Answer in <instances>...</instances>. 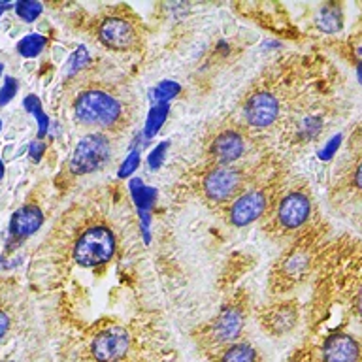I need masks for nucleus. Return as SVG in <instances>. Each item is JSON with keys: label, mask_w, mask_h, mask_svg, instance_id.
Returning a JSON list of instances; mask_svg holds the SVG:
<instances>
[{"label": "nucleus", "mask_w": 362, "mask_h": 362, "mask_svg": "<svg viewBox=\"0 0 362 362\" xmlns=\"http://www.w3.org/2000/svg\"><path fill=\"white\" fill-rule=\"evenodd\" d=\"M23 106L27 110L30 115H34V119L38 121V138H44L47 134V127H49V119L42 110V102L36 95H28L25 96V100H23Z\"/></svg>", "instance_id": "19"}, {"label": "nucleus", "mask_w": 362, "mask_h": 362, "mask_svg": "<svg viewBox=\"0 0 362 362\" xmlns=\"http://www.w3.org/2000/svg\"><path fill=\"white\" fill-rule=\"evenodd\" d=\"M296 319H298V313L293 304H277L262 313V325L268 334H274V336H281L293 330Z\"/></svg>", "instance_id": "14"}, {"label": "nucleus", "mask_w": 362, "mask_h": 362, "mask_svg": "<svg viewBox=\"0 0 362 362\" xmlns=\"http://www.w3.org/2000/svg\"><path fill=\"white\" fill-rule=\"evenodd\" d=\"M180 90H181L180 83L166 79V81H160L157 87H153L149 96H151L153 100L157 102V104H168L172 98H175V96L180 95Z\"/></svg>", "instance_id": "21"}, {"label": "nucleus", "mask_w": 362, "mask_h": 362, "mask_svg": "<svg viewBox=\"0 0 362 362\" xmlns=\"http://www.w3.org/2000/svg\"><path fill=\"white\" fill-rule=\"evenodd\" d=\"M42 10H44V6L36 2V0H19V2H16V13L27 23L36 21Z\"/></svg>", "instance_id": "22"}, {"label": "nucleus", "mask_w": 362, "mask_h": 362, "mask_svg": "<svg viewBox=\"0 0 362 362\" xmlns=\"http://www.w3.org/2000/svg\"><path fill=\"white\" fill-rule=\"evenodd\" d=\"M115 242L117 240H115V234H113L110 226H89L76 240L72 257L83 268H93V266L104 264L115 253Z\"/></svg>", "instance_id": "2"}, {"label": "nucleus", "mask_w": 362, "mask_h": 362, "mask_svg": "<svg viewBox=\"0 0 362 362\" xmlns=\"http://www.w3.org/2000/svg\"><path fill=\"white\" fill-rule=\"evenodd\" d=\"M353 47H355V53H356V57H358V59H361V62H362V42H361V44L353 45Z\"/></svg>", "instance_id": "32"}, {"label": "nucleus", "mask_w": 362, "mask_h": 362, "mask_svg": "<svg viewBox=\"0 0 362 362\" xmlns=\"http://www.w3.org/2000/svg\"><path fill=\"white\" fill-rule=\"evenodd\" d=\"M8 328H10V319L6 315L4 311H0V339L4 338L6 332H8Z\"/></svg>", "instance_id": "29"}, {"label": "nucleus", "mask_w": 362, "mask_h": 362, "mask_svg": "<svg viewBox=\"0 0 362 362\" xmlns=\"http://www.w3.org/2000/svg\"><path fill=\"white\" fill-rule=\"evenodd\" d=\"M130 194L134 200L138 211H149L157 202V191L153 187H147L146 183L138 177H132L129 183Z\"/></svg>", "instance_id": "15"}, {"label": "nucleus", "mask_w": 362, "mask_h": 362, "mask_svg": "<svg viewBox=\"0 0 362 362\" xmlns=\"http://www.w3.org/2000/svg\"><path fill=\"white\" fill-rule=\"evenodd\" d=\"M266 208H268V194L260 189H253L234 198L228 209V219L234 226H247L259 219Z\"/></svg>", "instance_id": "9"}, {"label": "nucleus", "mask_w": 362, "mask_h": 362, "mask_svg": "<svg viewBox=\"0 0 362 362\" xmlns=\"http://www.w3.org/2000/svg\"><path fill=\"white\" fill-rule=\"evenodd\" d=\"M170 113V104H155L151 106L149 113H147L146 127H144V136L146 138H153L157 136V132L163 129L164 121L168 117Z\"/></svg>", "instance_id": "17"}, {"label": "nucleus", "mask_w": 362, "mask_h": 362, "mask_svg": "<svg viewBox=\"0 0 362 362\" xmlns=\"http://www.w3.org/2000/svg\"><path fill=\"white\" fill-rule=\"evenodd\" d=\"M319 129H321V121L315 117H308L300 124V134L311 138V136H317Z\"/></svg>", "instance_id": "26"}, {"label": "nucleus", "mask_w": 362, "mask_h": 362, "mask_svg": "<svg viewBox=\"0 0 362 362\" xmlns=\"http://www.w3.org/2000/svg\"><path fill=\"white\" fill-rule=\"evenodd\" d=\"M4 177V163H2V158H0V180Z\"/></svg>", "instance_id": "34"}, {"label": "nucleus", "mask_w": 362, "mask_h": 362, "mask_svg": "<svg viewBox=\"0 0 362 362\" xmlns=\"http://www.w3.org/2000/svg\"><path fill=\"white\" fill-rule=\"evenodd\" d=\"M291 362H308V361H304V358H294V361H291Z\"/></svg>", "instance_id": "36"}, {"label": "nucleus", "mask_w": 362, "mask_h": 362, "mask_svg": "<svg viewBox=\"0 0 362 362\" xmlns=\"http://www.w3.org/2000/svg\"><path fill=\"white\" fill-rule=\"evenodd\" d=\"M219 362H257V351L249 344H232L223 351Z\"/></svg>", "instance_id": "18"}, {"label": "nucleus", "mask_w": 362, "mask_h": 362, "mask_svg": "<svg viewBox=\"0 0 362 362\" xmlns=\"http://www.w3.org/2000/svg\"><path fill=\"white\" fill-rule=\"evenodd\" d=\"M339 141H341V136H336V138H334V141L332 140L328 141L327 147H325V149H322V151L319 153V157H321L322 160H328V158L332 157L334 153H336V149H338Z\"/></svg>", "instance_id": "27"}, {"label": "nucleus", "mask_w": 362, "mask_h": 362, "mask_svg": "<svg viewBox=\"0 0 362 362\" xmlns=\"http://www.w3.org/2000/svg\"><path fill=\"white\" fill-rule=\"evenodd\" d=\"M243 187L242 170L234 166H217L206 175L204 180V191L214 202H226L240 197Z\"/></svg>", "instance_id": "5"}, {"label": "nucleus", "mask_w": 362, "mask_h": 362, "mask_svg": "<svg viewBox=\"0 0 362 362\" xmlns=\"http://www.w3.org/2000/svg\"><path fill=\"white\" fill-rule=\"evenodd\" d=\"M44 225V214L38 206L27 204L21 209H17L10 221V247L13 243L23 242L25 238L33 236Z\"/></svg>", "instance_id": "11"}, {"label": "nucleus", "mask_w": 362, "mask_h": 362, "mask_svg": "<svg viewBox=\"0 0 362 362\" xmlns=\"http://www.w3.org/2000/svg\"><path fill=\"white\" fill-rule=\"evenodd\" d=\"M279 102L276 95L270 90H257L249 96L245 106H243V117L249 124H253L257 129H266L277 121L279 117Z\"/></svg>", "instance_id": "8"}, {"label": "nucleus", "mask_w": 362, "mask_h": 362, "mask_svg": "<svg viewBox=\"0 0 362 362\" xmlns=\"http://www.w3.org/2000/svg\"><path fill=\"white\" fill-rule=\"evenodd\" d=\"M17 93V81L13 78H6L2 89H0V106H6Z\"/></svg>", "instance_id": "25"}, {"label": "nucleus", "mask_w": 362, "mask_h": 362, "mask_svg": "<svg viewBox=\"0 0 362 362\" xmlns=\"http://www.w3.org/2000/svg\"><path fill=\"white\" fill-rule=\"evenodd\" d=\"M170 141H160L147 157V164H149V170H158L163 166L164 157H166V151H168Z\"/></svg>", "instance_id": "24"}, {"label": "nucleus", "mask_w": 362, "mask_h": 362, "mask_svg": "<svg viewBox=\"0 0 362 362\" xmlns=\"http://www.w3.org/2000/svg\"><path fill=\"white\" fill-rule=\"evenodd\" d=\"M245 151V140L236 130H226L211 141V157L219 166H230Z\"/></svg>", "instance_id": "12"}, {"label": "nucleus", "mask_w": 362, "mask_h": 362, "mask_svg": "<svg viewBox=\"0 0 362 362\" xmlns=\"http://www.w3.org/2000/svg\"><path fill=\"white\" fill-rule=\"evenodd\" d=\"M341 25H344V19H341L339 6H322L317 13V27L321 28L322 33H338V30H341Z\"/></svg>", "instance_id": "16"}, {"label": "nucleus", "mask_w": 362, "mask_h": 362, "mask_svg": "<svg viewBox=\"0 0 362 362\" xmlns=\"http://www.w3.org/2000/svg\"><path fill=\"white\" fill-rule=\"evenodd\" d=\"M311 214L310 197L302 191L288 192L287 197L281 198V202L276 209L277 226L285 232L296 230L304 225Z\"/></svg>", "instance_id": "7"}, {"label": "nucleus", "mask_w": 362, "mask_h": 362, "mask_svg": "<svg viewBox=\"0 0 362 362\" xmlns=\"http://www.w3.org/2000/svg\"><path fill=\"white\" fill-rule=\"evenodd\" d=\"M6 8H10V6L6 4V2H0V17H2V13H4Z\"/></svg>", "instance_id": "33"}, {"label": "nucleus", "mask_w": 362, "mask_h": 362, "mask_svg": "<svg viewBox=\"0 0 362 362\" xmlns=\"http://www.w3.org/2000/svg\"><path fill=\"white\" fill-rule=\"evenodd\" d=\"M2 70H4V64L0 62V76H2Z\"/></svg>", "instance_id": "37"}, {"label": "nucleus", "mask_w": 362, "mask_h": 362, "mask_svg": "<svg viewBox=\"0 0 362 362\" xmlns=\"http://www.w3.org/2000/svg\"><path fill=\"white\" fill-rule=\"evenodd\" d=\"M0 266H2V259H0Z\"/></svg>", "instance_id": "39"}, {"label": "nucleus", "mask_w": 362, "mask_h": 362, "mask_svg": "<svg viewBox=\"0 0 362 362\" xmlns=\"http://www.w3.org/2000/svg\"><path fill=\"white\" fill-rule=\"evenodd\" d=\"M358 81L362 83V62H358Z\"/></svg>", "instance_id": "35"}, {"label": "nucleus", "mask_w": 362, "mask_h": 362, "mask_svg": "<svg viewBox=\"0 0 362 362\" xmlns=\"http://www.w3.org/2000/svg\"><path fill=\"white\" fill-rule=\"evenodd\" d=\"M138 166H140V151H138V149H132V153H130L129 157L123 160V164H121L117 175L121 177V180L130 177V175L134 174Z\"/></svg>", "instance_id": "23"}, {"label": "nucleus", "mask_w": 362, "mask_h": 362, "mask_svg": "<svg viewBox=\"0 0 362 362\" xmlns=\"http://www.w3.org/2000/svg\"><path fill=\"white\" fill-rule=\"evenodd\" d=\"M47 44V40L42 34H28L23 40H19V44H17V51L21 53L23 57H27V59H33V57H38L42 53V49Z\"/></svg>", "instance_id": "20"}, {"label": "nucleus", "mask_w": 362, "mask_h": 362, "mask_svg": "<svg viewBox=\"0 0 362 362\" xmlns=\"http://www.w3.org/2000/svg\"><path fill=\"white\" fill-rule=\"evenodd\" d=\"M44 151H45V144H42V141H34L33 146H30V157H33L34 160H40L42 155H44Z\"/></svg>", "instance_id": "28"}, {"label": "nucleus", "mask_w": 362, "mask_h": 362, "mask_svg": "<svg viewBox=\"0 0 362 362\" xmlns=\"http://www.w3.org/2000/svg\"><path fill=\"white\" fill-rule=\"evenodd\" d=\"M355 185L358 187V191H362V160L355 170Z\"/></svg>", "instance_id": "30"}, {"label": "nucleus", "mask_w": 362, "mask_h": 362, "mask_svg": "<svg viewBox=\"0 0 362 362\" xmlns=\"http://www.w3.org/2000/svg\"><path fill=\"white\" fill-rule=\"evenodd\" d=\"M74 113L81 124L98 129H117L124 119V106L110 90L90 87L78 95Z\"/></svg>", "instance_id": "1"}, {"label": "nucleus", "mask_w": 362, "mask_h": 362, "mask_svg": "<svg viewBox=\"0 0 362 362\" xmlns=\"http://www.w3.org/2000/svg\"><path fill=\"white\" fill-rule=\"evenodd\" d=\"M361 345L353 336L336 332L325 339L321 347V362H358Z\"/></svg>", "instance_id": "10"}, {"label": "nucleus", "mask_w": 362, "mask_h": 362, "mask_svg": "<svg viewBox=\"0 0 362 362\" xmlns=\"http://www.w3.org/2000/svg\"><path fill=\"white\" fill-rule=\"evenodd\" d=\"M355 305H356V313H358V317L362 319V287L358 288V294H356Z\"/></svg>", "instance_id": "31"}, {"label": "nucleus", "mask_w": 362, "mask_h": 362, "mask_svg": "<svg viewBox=\"0 0 362 362\" xmlns=\"http://www.w3.org/2000/svg\"><path fill=\"white\" fill-rule=\"evenodd\" d=\"M245 322L243 310L240 305H228L221 311V315L215 319L214 328H211V338L217 344H230L240 336Z\"/></svg>", "instance_id": "13"}, {"label": "nucleus", "mask_w": 362, "mask_h": 362, "mask_svg": "<svg viewBox=\"0 0 362 362\" xmlns=\"http://www.w3.org/2000/svg\"><path fill=\"white\" fill-rule=\"evenodd\" d=\"M98 40L110 49H132L138 44V28L127 17H107L98 25Z\"/></svg>", "instance_id": "6"}, {"label": "nucleus", "mask_w": 362, "mask_h": 362, "mask_svg": "<svg viewBox=\"0 0 362 362\" xmlns=\"http://www.w3.org/2000/svg\"><path fill=\"white\" fill-rule=\"evenodd\" d=\"M0 130H2V121H0Z\"/></svg>", "instance_id": "38"}, {"label": "nucleus", "mask_w": 362, "mask_h": 362, "mask_svg": "<svg viewBox=\"0 0 362 362\" xmlns=\"http://www.w3.org/2000/svg\"><path fill=\"white\" fill-rule=\"evenodd\" d=\"M89 349L95 362H119L129 353L130 336L124 328L107 327L95 334Z\"/></svg>", "instance_id": "4"}, {"label": "nucleus", "mask_w": 362, "mask_h": 362, "mask_svg": "<svg viewBox=\"0 0 362 362\" xmlns=\"http://www.w3.org/2000/svg\"><path fill=\"white\" fill-rule=\"evenodd\" d=\"M112 141L106 134H89L76 146L70 160V170L76 175H85L102 170L112 160Z\"/></svg>", "instance_id": "3"}, {"label": "nucleus", "mask_w": 362, "mask_h": 362, "mask_svg": "<svg viewBox=\"0 0 362 362\" xmlns=\"http://www.w3.org/2000/svg\"><path fill=\"white\" fill-rule=\"evenodd\" d=\"M119 362H127V361H124V358H123V361H119Z\"/></svg>", "instance_id": "40"}]
</instances>
